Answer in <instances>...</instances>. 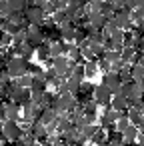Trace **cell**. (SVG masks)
<instances>
[{
  "instance_id": "obj_1",
  "label": "cell",
  "mask_w": 144,
  "mask_h": 146,
  "mask_svg": "<svg viewBox=\"0 0 144 146\" xmlns=\"http://www.w3.org/2000/svg\"><path fill=\"white\" fill-rule=\"evenodd\" d=\"M0 130H2L4 140H8V142H16V140H20V136H22V132H24L18 120H6V118H4L2 124H0Z\"/></svg>"
},
{
  "instance_id": "obj_2",
  "label": "cell",
  "mask_w": 144,
  "mask_h": 146,
  "mask_svg": "<svg viewBox=\"0 0 144 146\" xmlns=\"http://www.w3.org/2000/svg\"><path fill=\"white\" fill-rule=\"evenodd\" d=\"M4 68H6V72L10 74V78H18V76H22V74L28 72V60L22 58V56H12V58L4 64Z\"/></svg>"
},
{
  "instance_id": "obj_3",
  "label": "cell",
  "mask_w": 144,
  "mask_h": 146,
  "mask_svg": "<svg viewBox=\"0 0 144 146\" xmlns=\"http://www.w3.org/2000/svg\"><path fill=\"white\" fill-rule=\"evenodd\" d=\"M92 98L98 102V106H110V100H112V92L106 84H96L94 86V94Z\"/></svg>"
},
{
  "instance_id": "obj_4",
  "label": "cell",
  "mask_w": 144,
  "mask_h": 146,
  "mask_svg": "<svg viewBox=\"0 0 144 146\" xmlns=\"http://www.w3.org/2000/svg\"><path fill=\"white\" fill-rule=\"evenodd\" d=\"M24 16H26V20L30 22V24H42L44 22V18H46V14H44V8L42 6H36V4H32V6H26V10H24Z\"/></svg>"
},
{
  "instance_id": "obj_5",
  "label": "cell",
  "mask_w": 144,
  "mask_h": 146,
  "mask_svg": "<svg viewBox=\"0 0 144 146\" xmlns=\"http://www.w3.org/2000/svg\"><path fill=\"white\" fill-rule=\"evenodd\" d=\"M26 42L32 44L34 48L44 42V32H42V28L38 24H28L26 26Z\"/></svg>"
},
{
  "instance_id": "obj_6",
  "label": "cell",
  "mask_w": 144,
  "mask_h": 146,
  "mask_svg": "<svg viewBox=\"0 0 144 146\" xmlns=\"http://www.w3.org/2000/svg\"><path fill=\"white\" fill-rule=\"evenodd\" d=\"M120 114H122V112L114 110L112 106H104L102 114H98V120H100L102 128H110V126H114V122L120 118Z\"/></svg>"
},
{
  "instance_id": "obj_7",
  "label": "cell",
  "mask_w": 144,
  "mask_h": 146,
  "mask_svg": "<svg viewBox=\"0 0 144 146\" xmlns=\"http://www.w3.org/2000/svg\"><path fill=\"white\" fill-rule=\"evenodd\" d=\"M102 84H106L112 94H118L122 82H120V78H118V72H106V74L102 76Z\"/></svg>"
},
{
  "instance_id": "obj_8",
  "label": "cell",
  "mask_w": 144,
  "mask_h": 146,
  "mask_svg": "<svg viewBox=\"0 0 144 146\" xmlns=\"http://www.w3.org/2000/svg\"><path fill=\"white\" fill-rule=\"evenodd\" d=\"M112 18H114L116 26H118V28H122V30H128V28L132 26V20H130V12H128V10H124V8L116 10V14H114Z\"/></svg>"
},
{
  "instance_id": "obj_9",
  "label": "cell",
  "mask_w": 144,
  "mask_h": 146,
  "mask_svg": "<svg viewBox=\"0 0 144 146\" xmlns=\"http://www.w3.org/2000/svg\"><path fill=\"white\" fill-rule=\"evenodd\" d=\"M2 110H4V118L6 120H20V104H16L12 100H6Z\"/></svg>"
},
{
  "instance_id": "obj_10",
  "label": "cell",
  "mask_w": 144,
  "mask_h": 146,
  "mask_svg": "<svg viewBox=\"0 0 144 146\" xmlns=\"http://www.w3.org/2000/svg\"><path fill=\"white\" fill-rule=\"evenodd\" d=\"M14 54L16 56H22V58H26V60H30L34 54H36V48L32 46V44H28V42H24V44H14Z\"/></svg>"
},
{
  "instance_id": "obj_11",
  "label": "cell",
  "mask_w": 144,
  "mask_h": 146,
  "mask_svg": "<svg viewBox=\"0 0 144 146\" xmlns=\"http://www.w3.org/2000/svg\"><path fill=\"white\" fill-rule=\"evenodd\" d=\"M50 46V58H56V56H62L68 52V42H60V40H50L48 42Z\"/></svg>"
},
{
  "instance_id": "obj_12",
  "label": "cell",
  "mask_w": 144,
  "mask_h": 146,
  "mask_svg": "<svg viewBox=\"0 0 144 146\" xmlns=\"http://www.w3.org/2000/svg\"><path fill=\"white\" fill-rule=\"evenodd\" d=\"M110 106L118 112H126L128 108V98L122 96V94H112V100H110Z\"/></svg>"
},
{
  "instance_id": "obj_13",
  "label": "cell",
  "mask_w": 144,
  "mask_h": 146,
  "mask_svg": "<svg viewBox=\"0 0 144 146\" xmlns=\"http://www.w3.org/2000/svg\"><path fill=\"white\" fill-rule=\"evenodd\" d=\"M86 20H88V24H92L96 28H104V24H106L108 18H104L102 12H88L86 14Z\"/></svg>"
},
{
  "instance_id": "obj_14",
  "label": "cell",
  "mask_w": 144,
  "mask_h": 146,
  "mask_svg": "<svg viewBox=\"0 0 144 146\" xmlns=\"http://www.w3.org/2000/svg\"><path fill=\"white\" fill-rule=\"evenodd\" d=\"M126 116H128L130 124H134V126H140V122L144 120V116H142V108H138V106H130L128 112H126Z\"/></svg>"
},
{
  "instance_id": "obj_15",
  "label": "cell",
  "mask_w": 144,
  "mask_h": 146,
  "mask_svg": "<svg viewBox=\"0 0 144 146\" xmlns=\"http://www.w3.org/2000/svg\"><path fill=\"white\" fill-rule=\"evenodd\" d=\"M46 88H48V82L44 76H32V84H30L32 92H46Z\"/></svg>"
},
{
  "instance_id": "obj_16",
  "label": "cell",
  "mask_w": 144,
  "mask_h": 146,
  "mask_svg": "<svg viewBox=\"0 0 144 146\" xmlns=\"http://www.w3.org/2000/svg\"><path fill=\"white\" fill-rule=\"evenodd\" d=\"M30 132H34L38 140H44V138L48 136V130H46V124H42L40 120H34V122H32V128H30Z\"/></svg>"
},
{
  "instance_id": "obj_17",
  "label": "cell",
  "mask_w": 144,
  "mask_h": 146,
  "mask_svg": "<svg viewBox=\"0 0 144 146\" xmlns=\"http://www.w3.org/2000/svg\"><path fill=\"white\" fill-rule=\"evenodd\" d=\"M140 134V130H138V126H134V124H130L124 132H122V138H124V144H130V142H136V136Z\"/></svg>"
},
{
  "instance_id": "obj_18",
  "label": "cell",
  "mask_w": 144,
  "mask_h": 146,
  "mask_svg": "<svg viewBox=\"0 0 144 146\" xmlns=\"http://www.w3.org/2000/svg\"><path fill=\"white\" fill-rule=\"evenodd\" d=\"M84 72H86V78H94L100 70H98V60H94V58H90V60H86L84 62Z\"/></svg>"
},
{
  "instance_id": "obj_19",
  "label": "cell",
  "mask_w": 144,
  "mask_h": 146,
  "mask_svg": "<svg viewBox=\"0 0 144 146\" xmlns=\"http://www.w3.org/2000/svg\"><path fill=\"white\" fill-rule=\"evenodd\" d=\"M36 56H38V60L42 62V60H46V58H50V46H48V42L44 40L42 44H38L36 46Z\"/></svg>"
},
{
  "instance_id": "obj_20",
  "label": "cell",
  "mask_w": 144,
  "mask_h": 146,
  "mask_svg": "<svg viewBox=\"0 0 144 146\" xmlns=\"http://www.w3.org/2000/svg\"><path fill=\"white\" fill-rule=\"evenodd\" d=\"M66 54H68V58H70V60H74V62H80V60L84 58V56H82V50H80L74 42H72V44H68V52H66Z\"/></svg>"
},
{
  "instance_id": "obj_21",
  "label": "cell",
  "mask_w": 144,
  "mask_h": 146,
  "mask_svg": "<svg viewBox=\"0 0 144 146\" xmlns=\"http://www.w3.org/2000/svg\"><path fill=\"white\" fill-rule=\"evenodd\" d=\"M130 70H132V80H144V64L142 62L132 64Z\"/></svg>"
},
{
  "instance_id": "obj_22",
  "label": "cell",
  "mask_w": 144,
  "mask_h": 146,
  "mask_svg": "<svg viewBox=\"0 0 144 146\" xmlns=\"http://www.w3.org/2000/svg\"><path fill=\"white\" fill-rule=\"evenodd\" d=\"M52 20H54V22H56V24L60 26V24L68 22L70 18H68V14H66V10H64V8H58V10H56V12L52 14Z\"/></svg>"
},
{
  "instance_id": "obj_23",
  "label": "cell",
  "mask_w": 144,
  "mask_h": 146,
  "mask_svg": "<svg viewBox=\"0 0 144 146\" xmlns=\"http://www.w3.org/2000/svg\"><path fill=\"white\" fill-rule=\"evenodd\" d=\"M128 126H130V120H128L126 112H122V114H120V118L114 122V128H116V130H120V132H124Z\"/></svg>"
},
{
  "instance_id": "obj_24",
  "label": "cell",
  "mask_w": 144,
  "mask_h": 146,
  "mask_svg": "<svg viewBox=\"0 0 144 146\" xmlns=\"http://www.w3.org/2000/svg\"><path fill=\"white\" fill-rule=\"evenodd\" d=\"M104 58L110 60V62H120V60H122V50H114V48H110V50L104 52Z\"/></svg>"
},
{
  "instance_id": "obj_25",
  "label": "cell",
  "mask_w": 144,
  "mask_h": 146,
  "mask_svg": "<svg viewBox=\"0 0 144 146\" xmlns=\"http://www.w3.org/2000/svg\"><path fill=\"white\" fill-rule=\"evenodd\" d=\"M8 4L12 8V12H24L26 10V0H8Z\"/></svg>"
},
{
  "instance_id": "obj_26",
  "label": "cell",
  "mask_w": 144,
  "mask_h": 146,
  "mask_svg": "<svg viewBox=\"0 0 144 146\" xmlns=\"http://www.w3.org/2000/svg\"><path fill=\"white\" fill-rule=\"evenodd\" d=\"M26 42V28H18L12 34V44H24Z\"/></svg>"
},
{
  "instance_id": "obj_27",
  "label": "cell",
  "mask_w": 144,
  "mask_h": 146,
  "mask_svg": "<svg viewBox=\"0 0 144 146\" xmlns=\"http://www.w3.org/2000/svg\"><path fill=\"white\" fill-rule=\"evenodd\" d=\"M14 82L18 84V86H22V88H30V84H32V74H22V76H18V78H14Z\"/></svg>"
},
{
  "instance_id": "obj_28",
  "label": "cell",
  "mask_w": 144,
  "mask_h": 146,
  "mask_svg": "<svg viewBox=\"0 0 144 146\" xmlns=\"http://www.w3.org/2000/svg\"><path fill=\"white\" fill-rule=\"evenodd\" d=\"M100 12L104 14V18H112V16L116 14V8H114L110 2H102V8H100Z\"/></svg>"
},
{
  "instance_id": "obj_29",
  "label": "cell",
  "mask_w": 144,
  "mask_h": 146,
  "mask_svg": "<svg viewBox=\"0 0 144 146\" xmlns=\"http://www.w3.org/2000/svg\"><path fill=\"white\" fill-rule=\"evenodd\" d=\"M90 50H92L94 56H104V52H106L104 50V42H100V40L98 42H90Z\"/></svg>"
},
{
  "instance_id": "obj_30",
  "label": "cell",
  "mask_w": 144,
  "mask_h": 146,
  "mask_svg": "<svg viewBox=\"0 0 144 146\" xmlns=\"http://www.w3.org/2000/svg\"><path fill=\"white\" fill-rule=\"evenodd\" d=\"M12 14V8L8 4V0H0V18H8Z\"/></svg>"
},
{
  "instance_id": "obj_31",
  "label": "cell",
  "mask_w": 144,
  "mask_h": 146,
  "mask_svg": "<svg viewBox=\"0 0 144 146\" xmlns=\"http://www.w3.org/2000/svg\"><path fill=\"white\" fill-rule=\"evenodd\" d=\"M110 66H112V62L106 60L104 56H100V60H98V70H100L102 74H106V72H110Z\"/></svg>"
},
{
  "instance_id": "obj_32",
  "label": "cell",
  "mask_w": 144,
  "mask_h": 146,
  "mask_svg": "<svg viewBox=\"0 0 144 146\" xmlns=\"http://www.w3.org/2000/svg\"><path fill=\"white\" fill-rule=\"evenodd\" d=\"M102 140H106V132H104V128H98V130L94 132V136L90 138V142H92V144H98V142H102Z\"/></svg>"
},
{
  "instance_id": "obj_33",
  "label": "cell",
  "mask_w": 144,
  "mask_h": 146,
  "mask_svg": "<svg viewBox=\"0 0 144 146\" xmlns=\"http://www.w3.org/2000/svg\"><path fill=\"white\" fill-rule=\"evenodd\" d=\"M28 74H32V76H44V68H40L38 64H28Z\"/></svg>"
},
{
  "instance_id": "obj_34",
  "label": "cell",
  "mask_w": 144,
  "mask_h": 146,
  "mask_svg": "<svg viewBox=\"0 0 144 146\" xmlns=\"http://www.w3.org/2000/svg\"><path fill=\"white\" fill-rule=\"evenodd\" d=\"M108 146H126V144L120 140H108Z\"/></svg>"
},
{
  "instance_id": "obj_35",
  "label": "cell",
  "mask_w": 144,
  "mask_h": 146,
  "mask_svg": "<svg viewBox=\"0 0 144 146\" xmlns=\"http://www.w3.org/2000/svg\"><path fill=\"white\" fill-rule=\"evenodd\" d=\"M48 2V0H32V4H36V6H44Z\"/></svg>"
},
{
  "instance_id": "obj_36",
  "label": "cell",
  "mask_w": 144,
  "mask_h": 146,
  "mask_svg": "<svg viewBox=\"0 0 144 146\" xmlns=\"http://www.w3.org/2000/svg\"><path fill=\"white\" fill-rule=\"evenodd\" d=\"M136 2V8H144V0H134Z\"/></svg>"
},
{
  "instance_id": "obj_37",
  "label": "cell",
  "mask_w": 144,
  "mask_h": 146,
  "mask_svg": "<svg viewBox=\"0 0 144 146\" xmlns=\"http://www.w3.org/2000/svg\"><path fill=\"white\" fill-rule=\"evenodd\" d=\"M2 122H4V110L0 108V124H2Z\"/></svg>"
},
{
  "instance_id": "obj_38",
  "label": "cell",
  "mask_w": 144,
  "mask_h": 146,
  "mask_svg": "<svg viewBox=\"0 0 144 146\" xmlns=\"http://www.w3.org/2000/svg\"><path fill=\"white\" fill-rule=\"evenodd\" d=\"M32 146H42V142H40V140H36V142H34Z\"/></svg>"
},
{
  "instance_id": "obj_39",
  "label": "cell",
  "mask_w": 144,
  "mask_h": 146,
  "mask_svg": "<svg viewBox=\"0 0 144 146\" xmlns=\"http://www.w3.org/2000/svg\"><path fill=\"white\" fill-rule=\"evenodd\" d=\"M2 66H4V64H2V60H0V70H2Z\"/></svg>"
},
{
  "instance_id": "obj_40",
  "label": "cell",
  "mask_w": 144,
  "mask_h": 146,
  "mask_svg": "<svg viewBox=\"0 0 144 146\" xmlns=\"http://www.w3.org/2000/svg\"><path fill=\"white\" fill-rule=\"evenodd\" d=\"M142 146H144V134H142Z\"/></svg>"
},
{
  "instance_id": "obj_41",
  "label": "cell",
  "mask_w": 144,
  "mask_h": 146,
  "mask_svg": "<svg viewBox=\"0 0 144 146\" xmlns=\"http://www.w3.org/2000/svg\"><path fill=\"white\" fill-rule=\"evenodd\" d=\"M4 146H6V144H4Z\"/></svg>"
},
{
  "instance_id": "obj_42",
  "label": "cell",
  "mask_w": 144,
  "mask_h": 146,
  "mask_svg": "<svg viewBox=\"0 0 144 146\" xmlns=\"http://www.w3.org/2000/svg\"><path fill=\"white\" fill-rule=\"evenodd\" d=\"M142 98H144V96H142Z\"/></svg>"
}]
</instances>
